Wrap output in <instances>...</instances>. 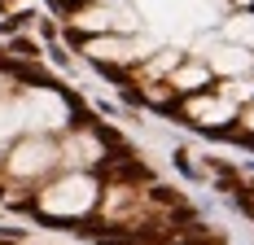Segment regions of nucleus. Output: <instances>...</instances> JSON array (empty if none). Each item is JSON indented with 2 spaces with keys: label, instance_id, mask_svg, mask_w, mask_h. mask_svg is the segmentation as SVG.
Instances as JSON below:
<instances>
[{
  "label": "nucleus",
  "instance_id": "obj_2",
  "mask_svg": "<svg viewBox=\"0 0 254 245\" xmlns=\"http://www.w3.org/2000/svg\"><path fill=\"white\" fill-rule=\"evenodd\" d=\"M210 79H215V70H210V61L206 57H189V61H180L176 70L167 74V88L171 92H184V97H193V92H202V88H210Z\"/></svg>",
  "mask_w": 254,
  "mask_h": 245
},
{
  "label": "nucleus",
  "instance_id": "obj_7",
  "mask_svg": "<svg viewBox=\"0 0 254 245\" xmlns=\"http://www.w3.org/2000/svg\"><path fill=\"white\" fill-rule=\"evenodd\" d=\"M232 4H237V9H254V0H232Z\"/></svg>",
  "mask_w": 254,
  "mask_h": 245
},
{
  "label": "nucleus",
  "instance_id": "obj_6",
  "mask_svg": "<svg viewBox=\"0 0 254 245\" xmlns=\"http://www.w3.org/2000/svg\"><path fill=\"white\" fill-rule=\"evenodd\" d=\"M241 119H246V127H250V131H254V110H246V114H241Z\"/></svg>",
  "mask_w": 254,
  "mask_h": 245
},
{
  "label": "nucleus",
  "instance_id": "obj_8",
  "mask_svg": "<svg viewBox=\"0 0 254 245\" xmlns=\"http://www.w3.org/2000/svg\"><path fill=\"white\" fill-rule=\"evenodd\" d=\"M75 4H92V0H75Z\"/></svg>",
  "mask_w": 254,
  "mask_h": 245
},
{
  "label": "nucleus",
  "instance_id": "obj_1",
  "mask_svg": "<svg viewBox=\"0 0 254 245\" xmlns=\"http://www.w3.org/2000/svg\"><path fill=\"white\" fill-rule=\"evenodd\" d=\"M83 57L101 61V66H127L145 53L131 49V35H119V31H105V35H83Z\"/></svg>",
  "mask_w": 254,
  "mask_h": 245
},
{
  "label": "nucleus",
  "instance_id": "obj_4",
  "mask_svg": "<svg viewBox=\"0 0 254 245\" xmlns=\"http://www.w3.org/2000/svg\"><path fill=\"white\" fill-rule=\"evenodd\" d=\"M53 162V145H44V140H26V145H18V153H13V171H40V167H49Z\"/></svg>",
  "mask_w": 254,
  "mask_h": 245
},
{
  "label": "nucleus",
  "instance_id": "obj_5",
  "mask_svg": "<svg viewBox=\"0 0 254 245\" xmlns=\"http://www.w3.org/2000/svg\"><path fill=\"white\" fill-rule=\"evenodd\" d=\"M224 40H228V44H241V49L254 53V9L232 13L228 22H224Z\"/></svg>",
  "mask_w": 254,
  "mask_h": 245
},
{
  "label": "nucleus",
  "instance_id": "obj_3",
  "mask_svg": "<svg viewBox=\"0 0 254 245\" xmlns=\"http://www.w3.org/2000/svg\"><path fill=\"white\" fill-rule=\"evenodd\" d=\"M206 61H210V70H215V74H228V79H241V74L254 70V53L241 49V44H224V49L206 53Z\"/></svg>",
  "mask_w": 254,
  "mask_h": 245
}]
</instances>
